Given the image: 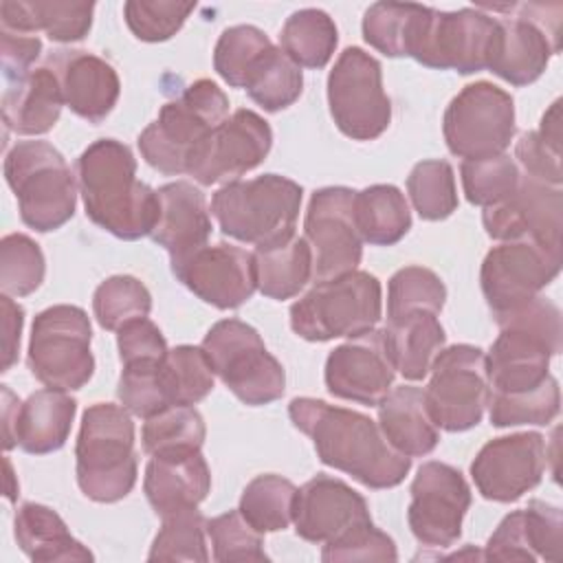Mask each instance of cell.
<instances>
[{
	"instance_id": "6da1fadb",
	"label": "cell",
	"mask_w": 563,
	"mask_h": 563,
	"mask_svg": "<svg viewBox=\"0 0 563 563\" xmlns=\"http://www.w3.org/2000/svg\"><path fill=\"white\" fill-rule=\"evenodd\" d=\"M288 416L312 440L323 464L352 475L367 488H394L411 468V457L398 453L380 427L361 411L301 396L290 400Z\"/></svg>"
},
{
	"instance_id": "7a4b0ae2",
	"label": "cell",
	"mask_w": 563,
	"mask_h": 563,
	"mask_svg": "<svg viewBox=\"0 0 563 563\" xmlns=\"http://www.w3.org/2000/svg\"><path fill=\"white\" fill-rule=\"evenodd\" d=\"M77 185L86 216L103 231L128 242L154 231L158 194L136 178V158L125 143H90L77 158Z\"/></svg>"
},
{
	"instance_id": "3957f363",
	"label": "cell",
	"mask_w": 563,
	"mask_h": 563,
	"mask_svg": "<svg viewBox=\"0 0 563 563\" xmlns=\"http://www.w3.org/2000/svg\"><path fill=\"white\" fill-rule=\"evenodd\" d=\"M499 334L486 354V376L493 394H519L539 387L550 376L552 356L563 347L559 306L548 297L495 314Z\"/></svg>"
},
{
	"instance_id": "277c9868",
	"label": "cell",
	"mask_w": 563,
	"mask_h": 563,
	"mask_svg": "<svg viewBox=\"0 0 563 563\" xmlns=\"http://www.w3.org/2000/svg\"><path fill=\"white\" fill-rule=\"evenodd\" d=\"M132 413L112 402H95L81 416L77 435V484L99 504L130 495L139 475Z\"/></svg>"
},
{
	"instance_id": "5b68a950",
	"label": "cell",
	"mask_w": 563,
	"mask_h": 563,
	"mask_svg": "<svg viewBox=\"0 0 563 563\" xmlns=\"http://www.w3.org/2000/svg\"><path fill=\"white\" fill-rule=\"evenodd\" d=\"M301 185L279 174L222 185L211 198V216L224 235L257 246H271L295 235L301 207Z\"/></svg>"
},
{
	"instance_id": "8992f818",
	"label": "cell",
	"mask_w": 563,
	"mask_h": 563,
	"mask_svg": "<svg viewBox=\"0 0 563 563\" xmlns=\"http://www.w3.org/2000/svg\"><path fill=\"white\" fill-rule=\"evenodd\" d=\"M229 119V99L211 79L189 84L167 101L156 121L139 134L141 156L161 174H187L194 150Z\"/></svg>"
},
{
	"instance_id": "52a82bcc",
	"label": "cell",
	"mask_w": 563,
	"mask_h": 563,
	"mask_svg": "<svg viewBox=\"0 0 563 563\" xmlns=\"http://www.w3.org/2000/svg\"><path fill=\"white\" fill-rule=\"evenodd\" d=\"M4 180L29 229L48 233L75 216L79 185L62 152L51 143L18 141L4 156Z\"/></svg>"
},
{
	"instance_id": "ba28073f",
	"label": "cell",
	"mask_w": 563,
	"mask_h": 563,
	"mask_svg": "<svg viewBox=\"0 0 563 563\" xmlns=\"http://www.w3.org/2000/svg\"><path fill=\"white\" fill-rule=\"evenodd\" d=\"M380 282L367 271L314 282V286L290 306V328L306 341H332L358 336L380 321Z\"/></svg>"
},
{
	"instance_id": "9c48e42d",
	"label": "cell",
	"mask_w": 563,
	"mask_h": 563,
	"mask_svg": "<svg viewBox=\"0 0 563 563\" xmlns=\"http://www.w3.org/2000/svg\"><path fill=\"white\" fill-rule=\"evenodd\" d=\"M200 347L213 374L244 405L260 407L282 398L286 372L253 325L222 319L209 328Z\"/></svg>"
},
{
	"instance_id": "30bf717a",
	"label": "cell",
	"mask_w": 563,
	"mask_h": 563,
	"mask_svg": "<svg viewBox=\"0 0 563 563\" xmlns=\"http://www.w3.org/2000/svg\"><path fill=\"white\" fill-rule=\"evenodd\" d=\"M90 319L79 306L57 303L35 314L29 339V369L48 389H81L95 372Z\"/></svg>"
},
{
	"instance_id": "8fae6325",
	"label": "cell",
	"mask_w": 563,
	"mask_h": 563,
	"mask_svg": "<svg viewBox=\"0 0 563 563\" xmlns=\"http://www.w3.org/2000/svg\"><path fill=\"white\" fill-rule=\"evenodd\" d=\"M515 9L517 15H495L486 68L512 86H528L559 53L563 7L559 2H526Z\"/></svg>"
},
{
	"instance_id": "7c38bea8",
	"label": "cell",
	"mask_w": 563,
	"mask_h": 563,
	"mask_svg": "<svg viewBox=\"0 0 563 563\" xmlns=\"http://www.w3.org/2000/svg\"><path fill=\"white\" fill-rule=\"evenodd\" d=\"M328 106L347 139H378L391 123L380 62L358 46L345 48L328 75Z\"/></svg>"
},
{
	"instance_id": "4fadbf2b",
	"label": "cell",
	"mask_w": 563,
	"mask_h": 563,
	"mask_svg": "<svg viewBox=\"0 0 563 563\" xmlns=\"http://www.w3.org/2000/svg\"><path fill=\"white\" fill-rule=\"evenodd\" d=\"M429 372L424 400L433 424L449 433L477 427L490 391L486 354L468 343L442 347Z\"/></svg>"
},
{
	"instance_id": "5bb4252c",
	"label": "cell",
	"mask_w": 563,
	"mask_h": 563,
	"mask_svg": "<svg viewBox=\"0 0 563 563\" xmlns=\"http://www.w3.org/2000/svg\"><path fill=\"white\" fill-rule=\"evenodd\" d=\"M442 132L449 152L464 161L504 154L515 136V101L490 81L468 84L446 106Z\"/></svg>"
},
{
	"instance_id": "9a60e30c",
	"label": "cell",
	"mask_w": 563,
	"mask_h": 563,
	"mask_svg": "<svg viewBox=\"0 0 563 563\" xmlns=\"http://www.w3.org/2000/svg\"><path fill=\"white\" fill-rule=\"evenodd\" d=\"M356 191L323 187L310 196L303 238L312 251V279L325 282L356 271L363 257V238L354 213Z\"/></svg>"
},
{
	"instance_id": "2e32d148",
	"label": "cell",
	"mask_w": 563,
	"mask_h": 563,
	"mask_svg": "<svg viewBox=\"0 0 563 563\" xmlns=\"http://www.w3.org/2000/svg\"><path fill=\"white\" fill-rule=\"evenodd\" d=\"M561 271V249L521 238L493 246L479 271L484 299L493 314L508 312L537 297Z\"/></svg>"
},
{
	"instance_id": "e0dca14e",
	"label": "cell",
	"mask_w": 563,
	"mask_h": 563,
	"mask_svg": "<svg viewBox=\"0 0 563 563\" xmlns=\"http://www.w3.org/2000/svg\"><path fill=\"white\" fill-rule=\"evenodd\" d=\"M495 15L482 9L438 11L429 7L411 57L427 68L473 75L486 68Z\"/></svg>"
},
{
	"instance_id": "ac0fdd59",
	"label": "cell",
	"mask_w": 563,
	"mask_h": 563,
	"mask_svg": "<svg viewBox=\"0 0 563 563\" xmlns=\"http://www.w3.org/2000/svg\"><path fill=\"white\" fill-rule=\"evenodd\" d=\"M407 521L418 543L451 548L462 534V521L471 506V488L464 475L444 462H424L411 482Z\"/></svg>"
},
{
	"instance_id": "d6986e66",
	"label": "cell",
	"mask_w": 563,
	"mask_h": 563,
	"mask_svg": "<svg viewBox=\"0 0 563 563\" xmlns=\"http://www.w3.org/2000/svg\"><path fill=\"white\" fill-rule=\"evenodd\" d=\"M271 145V125L257 112L240 108L194 150L187 174L200 185L240 180L268 156Z\"/></svg>"
},
{
	"instance_id": "ffe728a7",
	"label": "cell",
	"mask_w": 563,
	"mask_h": 563,
	"mask_svg": "<svg viewBox=\"0 0 563 563\" xmlns=\"http://www.w3.org/2000/svg\"><path fill=\"white\" fill-rule=\"evenodd\" d=\"M545 464V438L521 431L488 440L471 462V477L484 499L510 504L543 479Z\"/></svg>"
},
{
	"instance_id": "44dd1931",
	"label": "cell",
	"mask_w": 563,
	"mask_h": 563,
	"mask_svg": "<svg viewBox=\"0 0 563 563\" xmlns=\"http://www.w3.org/2000/svg\"><path fill=\"white\" fill-rule=\"evenodd\" d=\"M172 273L198 299L220 310L242 306L257 290L253 253L227 242L207 244L172 262Z\"/></svg>"
},
{
	"instance_id": "7402d4cb",
	"label": "cell",
	"mask_w": 563,
	"mask_h": 563,
	"mask_svg": "<svg viewBox=\"0 0 563 563\" xmlns=\"http://www.w3.org/2000/svg\"><path fill=\"white\" fill-rule=\"evenodd\" d=\"M561 187H550L526 174L506 200L486 207L482 213L484 229L493 240L530 238L550 249H561Z\"/></svg>"
},
{
	"instance_id": "603a6c76",
	"label": "cell",
	"mask_w": 563,
	"mask_h": 563,
	"mask_svg": "<svg viewBox=\"0 0 563 563\" xmlns=\"http://www.w3.org/2000/svg\"><path fill=\"white\" fill-rule=\"evenodd\" d=\"M323 378L334 398L376 407L396 378L383 330H369L336 345L325 358Z\"/></svg>"
},
{
	"instance_id": "cb8c5ba5",
	"label": "cell",
	"mask_w": 563,
	"mask_h": 563,
	"mask_svg": "<svg viewBox=\"0 0 563 563\" xmlns=\"http://www.w3.org/2000/svg\"><path fill=\"white\" fill-rule=\"evenodd\" d=\"M369 521L365 497L339 477L317 475L297 488L292 523L303 541L323 545Z\"/></svg>"
},
{
	"instance_id": "d4e9b609",
	"label": "cell",
	"mask_w": 563,
	"mask_h": 563,
	"mask_svg": "<svg viewBox=\"0 0 563 563\" xmlns=\"http://www.w3.org/2000/svg\"><path fill=\"white\" fill-rule=\"evenodd\" d=\"M46 66L55 73L64 106L88 123H101L117 106L121 81L112 64L88 51H55Z\"/></svg>"
},
{
	"instance_id": "484cf974",
	"label": "cell",
	"mask_w": 563,
	"mask_h": 563,
	"mask_svg": "<svg viewBox=\"0 0 563 563\" xmlns=\"http://www.w3.org/2000/svg\"><path fill=\"white\" fill-rule=\"evenodd\" d=\"M156 194L161 211L150 238L169 253V260L178 262L207 246L211 216L205 194L187 180L167 183Z\"/></svg>"
},
{
	"instance_id": "4316f807",
	"label": "cell",
	"mask_w": 563,
	"mask_h": 563,
	"mask_svg": "<svg viewBox=\"0 0 563 563\" xmlns=\"http://www.w3.org/2000/svg\"><path fill=\"white\" fill-rule=\"evenodd\" d=\"M143 490L158 517L198 508L211 490V471L200 451L183 455H152L145 466Z\"/></svg>"
},
{
	"instance_id": "83f0119b",
	"label": "cell",
	"mask_w": 563,
	"mask_h": 563,
	"mask_svg": "<svg viewBox=\"0 0 563 563\" xmlns=\"http://www.w3.org/2000/svg\"><path fill=\"white\" fill-rule=\"evenodd\" d=\"M64 97L59 81L48 66L4 79L2 121L9 130L24 136H37L53 130L59 119Z\"/></svg>"
},
{
	"instance_id": "f1b7e54d",
	"label": "cell",
	"mask_w": 563,
	"mask_h": 563,
	"mask_svg": "<svg viewBox=\"0 0 563 563\" xmlns=\"http://www.w3.org/2000/svg\"><path fill=\"white\" fill-rule=\"evenodd\" d=\"M92 2L70 0H2L0 22L2 29L15 33L44 31L48 40L59 44L79 42L92 26Z\"/></svg>"
},
{
	"instance_id": "f546056e",
	"label": "cell",
	"mask_w": 563,
	"mask_h": 563,
	"mask_svg": "<svg viewBox=\"0 0 563 563\" xmlns=\"http://www.w3.org/2000/svg\"><path fill=\"white\" fill-rule=\"evenodd\" d=\"M376 407L378 427L398 453L422 457L438 446L440 433L427 411L424 389L413 385L394 387Z\"/></svg>"
},
{
	"instance_id": "4dcf8cb0",
	"label": "cell",
	"mask_w": 563,
	"mask_h": 563,
	"mask_svg": "<svg viewBox=\"0 0 563 563\" xmlns=\"http://www.w3.org/2000/svg\"><path fill=\"white\" fill-rule=\"evenodd\" d=\"M77 400L68 391L40 389L33 391L18 409L15 446L31 455L59 451L73 429Z\"/></svg>"
},
{
	"instance_id": "1f68e13d",
	"label": "cell",
	"mask_w": 563,
	"mask_h": 563,
	"mask_svg": "<svg viewBox=\"0 0 563 563\" xmlns=\"http://www.w3.org/2000/svg\"><path fill=\"white\" fill-rule=\"evenodd\" d=\"M13 532L20 550L31 561L66 563L95 559L92 552L70 534L66 521L44 504H22L13 517Z\"/></svg>"
},
{
	"instance_id": "d6a6232c",
	"label": "cell",
	"mask_w": 563,
	"mask_h": 563,
	"mask_svg": "<svg viewBox=\"0 0 563 563\" xmlns=\"http://www.w3.org/2000/svg\"><path fill=\"white\" fill-rule=\"evenodd\" d=\"M383 334L394 369L407 380H422L429 374L433 358L446 343L438 314L424 310L389 319Z\"/></svg>"
},
{
	"instance_id": "836d02e7",
	"label": "cell",
	"mask_w": 563,
	"mask_h": 563,
	"mask_svg": "<svg viewBox=\"0 0 563 563\" xmlns=\"http://www.w3.org/2000/svg\"><path fill=\"white\" fill-rule=\"evenodd\" d=\"M257 290L275 301L290 299L312 279V251L306 238L292 235L253 251Z\"/></svg>"
},
{
	"instance_id": "e575fe53",
	"label": "cell",
	"mask_w": 563,
	"mask_h": 563,
	"mask_svg": "<svg viewBox=\"0 0 563 563\" xmlns=\"http://www.w3.org/2000/svg\"><path fill=\"white\" fill-rule=\"evenodd\" d=\"M354 213L363 242L374 246H391L411 229L407 198L394 185H372L356 191Z\"/></svg>"
},
{
	"instance_id": "d590c367",
	"label": "cell",
	"mask_w": 563,
	"mask_h": 563,
	"mask_svg": "<svg viewBox=\"0 0 563 563\" xmlns=\"http://www.w3.org/2000/svg\"><path fill=\"white\" fill-rule=\"evenodd\" d=\"M429 7L376 2L363 15V40L387 57H411Z\"/></svg>"
},
{
	"instance_id": "8d00e7d4",
	"label": "cell",
	"mask_w": 563,
	"mask_h": 563,
	"mask_svg": "<svg viewBox=\"0 0 563 563\" xmlns=\"http://www.w3.org/2000/svg\"><path fill=\"white\" fill-rule=\"evenodd\" d=\"M339 44L334 20L321 9H299L282 26L279 48L299 68H323Z\"/></svg>"
},
{
	"instance_id": "74e56055",
	"label": "cell",
	"mask_w": 563,
	"mask_h": 563,
	"mask_svg": "<svg viewBox=\"0 0 563 563\" xmlns=\"http://www.w3.org/2000/svg\"><path fill=\"white\" fill-rule=\"evenodd\" d=\"M249 97L266 112H279L292 106L303 90L301 68L279 48L271 46L251 68L244 81Z\"/></svg>"
},
{
	"instance_id": "f35d334b",
	"label": "cell",
	"mask_w": 563,
	"mask_h": 563,
	"mask_svg": "<svg viewBox=\"0 0 563 563\" xmlns=\"http://www.w3.org/2000/svg\"><path fill=\"white\" fill-rule=\"evenodd\" d=\"M297 486L275 473L253 477L240 497V515L262 534L286 530L292 523Z\"/></svg>"
},
{
	"instance_id": "ab89813d",
	"label": "cell",
	"mask_w": 563,
	"mask_h": 563,
	"mask_svg": "<svg viewBox=\"0 0 563 563\" xmlns=\"http://www.w3.org/2000/svg\"><path fill=\"white\" fill-rule=\"evenodd\" d=\"M207 435L198 409L174 405L145 420L141 429L143 451L147 455H183L200 451Z\"/></svg>"
},
{
	"instance_id": "60d3db41",
	"label": "cell",
	"mask_w": 563,
	"mask_h": 563,
	"mask_svg": "<svg viewBox=\"0 0 563 563\" xmlns=\"http://www.w3.org/2000/svg\"><path fill=\"white\" fill-rule=\"evenodd\" d=\"M488 416L493 427L517 424H550L561 409V391L556 378L550 374L539 387L519 394L488 391Z\"/></svg>"
},
{
	"instance_id": "b9f144b4",
	"label": "cell",
	"mask_w": 563,
	"mask_h": 563,
	"mask_svg": "<svg viewBox=\"0 0 563 563\" xmlns=\"http://www.w3.org/2000/svg\"><path fill=\"white\" fill-rule=\"evenodd\" d=\"M407 194L422 220H444L457 209L455 174L442 158L420 161L407 176Z\"/></svg>"
},
{
	"instance_id": "7bdbcfd3",
	"label": "cell",
	"mask_w": 563,
	"mask_h": 563,
	"mask_svg": "<svg viewBox=\"0 0 563 563\" xmlns=\"http://www.w3.org/2000/svg\"><path fill=\"white\" fill-rule=\"evenodd\" d=\"M163 526L154 537L147 561H209L207 519L198 508L161 517Z\"/></svg>"
},
{
	"instance_id": "ee69618b",
	"label": "cell",
	"mask_w": 563,
	"mask_h": 563,
	"mask_svg": "<svg viewBox=\"0 0 563 563\" xmlns=\"http://www.w3.org/2000/svg\"><path fill=\"white\" fill-rule=\"evenodd\" d=\"M92 310L103 330L117 332L123 323L150 314L152 295L141 279L132 275H112L97 286Z\"/></svg>"
},
{
	"instance_id": "f6af8a7d",
	"label": "cell",
	"mask_w": 563,
	"mask_h": 563,
	"mask_svg": "<svg viewBox=\"0 0 563 563\" xmlns=\"http://www.w3.org/2000/svg\"><path fill=\"white\" fill-rule=\"evenodd\" d=\"M271 46V37L253 24L229 26L216 42L213 68L231 88H244L246 75L251 73L253 64Z\"/></svg>"
},
{
	"instance_id": "bcb514c9",
	"label": "cell",
	"mask_w": 563,
	"mask_h": 563,
	"mask_svg": "<svg viewBox=\"0 0 563 563\" xmlns=\"http://www.w3.org/2000/svg\"><path fill=\"white\" fill-rule=\"evenodd\" d=\"M444 282L424 266H405L396 271L387 284V321L409 312L438 314L444 306Z\"/></svg>"
},
{
	"instance_id": "7dc6e473",
	"label": "cell",
	"mask_w": 563,
	"mask_h": 563,
	"mask_svg": "<svg viewBox=\"0 0 563 563\" xmlns=\"http://www.w3.org/2000/svg\"><path fill=\"white\" fill-rule=\"evenodd\" d=\"M460 176L466 200L486 209L506 200L517 189L521 169L515 158L504 152L479 161H462Z\"/></svg>"
},
{
	"instance_id": "c3c4849f",
	"label": "cell",
	"mask_w": 563,
	"mask_h": 563,
	"mask_svg": "<svg viewBox=\"0 0 563 563\" xmlns=\"http://www.w3.org/2000/svg\"><path fill=\"white\" fill-rule=\"evenodd\" d=\"M46 273L44 253L37 242L24 233H9L0 240V288L9 297L35 292Z\"/></svg>"
},
{
	"instance_id": "681fc988",
	"label": "cell",
	"mask_w": 563,
	"mask_h": 563,
	"mask_svg": "<svg viewBox=\"0 0 563 563\" xmlns=\"http://www.w3.org/2000/svg\"><path fill=\"white\" fill-rule=\"evenodd\" d=\"M165 361L158 363H132L123 365L117 396L121 407H125L136 418H152L167 407H174L165 385Z\"/></svg>"
},
{
	"instance_id": "f907efd6",
	"label": "cell",
	"mask_w": 563,
	"mask_h": 563,
	"mask_svg": "<svg viewBox=\"0 0 563 563\" xmlns=\"http://www.w3.org/2000/svg\"><path fill=\"white\" fill-rule=\"evenodd\" d=\"M165 385L172 405L194 407L213 389V369L196 345H178L165 358Z\"/></svg>"
},
{
	"instance_id": "816d5d0a",
	"label": "cell",
	"mask_w": 563,
	"mask_h": 563,
	"mask_svg": "<svg viewBox=\"0 0 563 563\" xmlns=\"http://www.w3.org/2000/svg\"><path fill=\"white\" fill-rule=\"evenodd\" d=\"M194 9V2L130 0L123 4V18L136 40L165 42L183 29L185 20Z\"/></svg>"
},
{
	"instance_id": "f5cc1de1",
	"label": "cell",
	"mask_w": 563,
	"mask_h": 563,
	"mask_svg": "<svg viewBox=\"0 0 563 563\" xmlns=\"http://www.w3.org/2000/svg\"><path fill=\"white\" fill-rule=\"evenodd\" d=\"M207 537L213 545V559L224 561H268L262 532H257L240 510H229L207 521Z\"/></svg>"
},
{
	"instance_id": "db71d44e",
	"label": "cell",
	"mask_w": 563,
	"mask_h": 563,
	"mask_svg": "<svg viewBox=\"0 0 563 563\" xmlns=\"http://www.w3.org/2000/svg\"><path fill=\"white\" fill-rule=\"evenodd\" d=\"M396 543L389 534L378 530L372 521L352 528L334 541L323 543L321 561H396Z\"/></svg>"
},
{
	"instance_id": "11a10c76",
	"label": "cell",
	"mask_w": 563,
	"mask_h": 563,
	"mask_svg": "<svg viewBox=\"0 0 563 563\" xmlns=\"http://www.w3.org/2000/svg\"><path fill=\"white\" fill-rule=\"evenodd\" d=\"M117 347L121 365L158 363L169 354L167 341L158 325L147 317L132 319L117 330Z\"/></svg>"
},
{
	"instance_id": "9f6ffc18",
	"label": "cell",
	"mask_w": 563,
	"mask_h": 563,
	"mask_svg": "<svg viewBox=\"0 0 563 563\" xmlns=\"http://www.w3.org/2000/svg\"><path fill=\"white\" fill-rule=\"evenodd\" d=\"M526 532L537 559L559 561L563 548V515L561 508L541 499H532L523 508Z\"/></svg>"
},
{
	"instance_id": "6f0895ef",
	"label": "cell",
	"mask_w": 563,
	"mask_h": 563,
	"mask_svg": "<svg viewBox=\"0 0 563 563\" xmlns=\"http://www.w3.org/2000/svg\"><path fill=\"white\" fill-rule=\"evenodd\" d=\"M515 163L521 174L545 183L550 187H559L561 176V147L550 145L539 132H523L515 145Z\"/></svg>"
},
{
	"instance_id": "680465c9",
	"label": "cell",
	"mask_w": 563,
	"mask_h": 563,
	"mask_svg": "<svg viewBox=\"0 0 563 563\" xmlns=\"http://www.w3.org/2000/svg\"><path fill=\"white\" fill-rule=\"evenodd\" d=\"M482 559L486 561H537V554L530 545L523 510H515L506 515L495 532L488 537V543L484 548Z\"/></svg>"
},
{
	"instance_id": "91938a15",
	"label": "cell",
	"mask_w": 563,
	"mask_h": 563,
	"mask_svg": "<svg viewBox=\"0 0 563 563\" xmlns=\"http://www.w3.org/2000/svg\"><path fill=\"white\" fill-rule=\"evenodd\" d=\"M42 42L31 33H15L0 29V57H2V77L13 79L31 70V64L40 57Z\"/></svg>"
},
{
	"instance_id": "94428289",
	"label": "cell",
	"mask_w": 563,
	"mask_h": 563,
	"mask_svg": "<svg viewBox=\"0 0 563 563\" xmlns=\"http://www.w3.org/2000/svg\"><path fill=\"white\" fill-rule=\"evenodd\" d=\"M0 310H2V372H9L11 365L18 361L24 310L9 295L0 297Z\"/></svg>"
},
{
	"instance_id": "6125c7cd",
	"label": "cell",
	"mask_w": 563,
	"mask_h": 563,
	"mask_svg": "<svg viewBox=\"0 0 563 563\" xmlns=\"http://www.w3.org/2000/svg\"><path fill=\"white\" fill-rule=\"evenodd\" d=\"M18 396L2 385V446L4 451H11L15 446V422H18V409H20Z\"/></svg>"
},
{
	"instance_id": "be15d7a7",
	"label": "cell",
	"mask_w": 563,
	"mask_h": 563,
	"mask_svg": "<svg viewBox=\"0 0 563 563\" xmlns=\"http://www.w3.org/2000/svg\"><path fill=\"white\" fill-rule=\"evenodd\" d=\"M559 106L561 101H554L548 112L541 119V128L537 130L550 145L561 147V117H559Z\"/></svg>"
},
{
	"instance_id": "e7e4bbea",
	"label": "cell",
	"mask_w": 563,
	"mask_h": 563,
	"mask_svg": "<svg viewBox=\"0 0 563 563\" xmlns=\"http://www.w3.org/2000/svg\"><path fill=\"white\" fill-rule=\"evenodd\" d=\"M4 471H7V497H9V501H15L18 484H13V471H11L9 457H4Z\"/></svg>"
}]
</instances>
